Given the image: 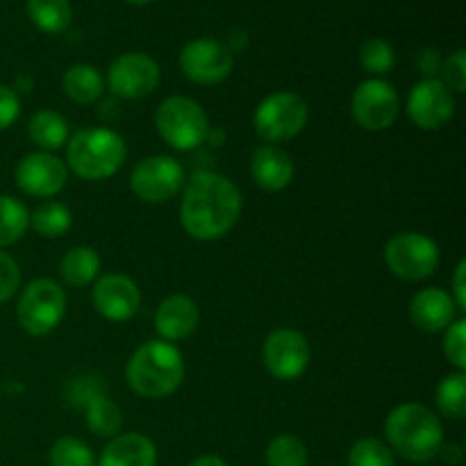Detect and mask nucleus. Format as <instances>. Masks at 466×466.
Returning a JSON list of instances; mask_svg holds the SVG:
<instances>
[{
  "label": "nucleus",
  "instance_id": "1",
  "mask_svg": "<svg viewBox=\"0 0 466 466\" xmlns=\"http://www.w3.org/2000/svg\"><path fill=\"white\" fill-rule=\"evenodd\" d=\"M241 217V191L232 180L214 171H198L187 180L180 205L182 228L198 241H217Z\"/></svg>",
  "mask_w": 466,
  "mask_h": 466
},
{
  "label": "nucleus",
  "instance_id": "2",
  "mask_svg": "<svg viewBox=\"0 0 466 466\" xmlns=\"http://www.w3.org/2000/svg\"><path fill=\"white\" fill-rule=\"evenodd\" d=\"M387 446L408 462L426 464L444 444V428L437 414L421 403H403L385 421Z\"/></svg>",
  "mask_w": 466,
  "mask_h": 466
},
{
  "label": "nucleus",
  "instance_id": "3",
  "mask_svg": "<svg viewBox=\"0 0 466 466\" xmlns=\"http://www.w3.org/2000/svg\"><path fill=\"white\" fill-rule=\"evenodd\" d=\"M126 380L141 399H167L185 380V360L171 341H146L127 360Z\"/></svg>",
  "mask_w": 466,
  "mask_h": 466
},
{
  "label": "nucleus",
  "instance_id": "4",
  "mask_svg": "<svg viewBox=\"0 0 466 466\" xmlns=\"http://www.w3.org/2000/svg\"><path fill=\"white\" fill-rule=\"evenodd\" d=\"M127 157L126 141L107 127H89L71 137L66 146V164L85 180H107Z\"/></svg>",
  "mask_w": 466,
  "mask_h": 466
},
{
  "label": "nucleus",
  "instance_id": "5",
  "mask_svg": "<svg viewBox=\"0 0 466 466\" xmlns=\"http://www.w3.org/2000/svg\"><path fill=\"white\" fill-rule=\"evenodd\" d=\"M159 137L176 150H194L208 139L209 121L205 109L187 96H168L155 112Z\"/></svg>",
  "mask_w": 466,
  "mask_h": 466
},
{
  "label": "nucleus",
  "instance_id": "6",
  "mask_svg": "<svg viewBox=\"0 0 466 466\" xmlns=\"http://www.w3.org/2000/svg\"><path fill=\"white\" fill-rule=\"evenodd\" d=\"M66 314V291L50 278L32 280L23 289L16 305V317L23 330L32 337H44L62 323Z\"/></svg>",
  "mask_w": 466,
  "mask_h": 466
},
{
  "label": "nucleus",
  "instance_id": "7",
  "mask_svg": "<svg viewBox=\"0 0 466 466\" xmlns=\"http://www.w3.org/2000/svg\"><path fill=\"white\" fill-rule=\"evenodd\" d=\"M308 103L291 91H276L267 96L255 109V130L268 144H282L303 132L308 126Z\"/></svg>",
  "mask_w": 466,
  "mask_h": 466
},
{
  "label": "nucleus",
  "instance_id": "8",
  "mask_svg": "<svg viewBox=\"0 0 466 466\" xmlns=\"http://www.w3.org/2000/svg\"><path fill=\"white\" fill-rule=\"evenodd\" d=\"M385 262L400 280L419 282L431 278L440 267V248L421 232H400L385 246Z\"/></svg>",
  "mask_w": 466,
  "mask_h": 466
},
{
  "label": "nucleus",
  "instance_id": "9",
  "mask_svg": "<svg viewBox=\"0 0 466 466\" xmlns=\"http://www.w3.org/2000/svg\"><path fill=\"white\" fill-rule=\"evenodd\" d=\"M309 344L303 332L294 328H278L267 337L262 346V362L276 380L294 382L308 371Z\"/></svg>",
  "mask_w": 466,
  "mask_h": 466
},
{
  "label": "nucleus",
  "instance_id": "10",
  "mask_svg": "<svg viewBox=\"0 0 466 466\" xmlns=\"http://www.w3.org/2000/svg\"><path fill=\"white\" fill-rule=\"evenodd\" d=\"M185 185V168L168 155L146 157L132 168L130 187L137 198L146 203H167Z\"/></svg>",
  "mask_w": 466,
  "mask_h": 466
},
{
  "label": "nucleus",
  "instance_id": "11",
  "mask_svg": "<svg viewBox=\"0 0 466 466\" xmlns=\"http://www.w3.org/2000/svg\"><path fill=\"white\" fill-rule=\"evenodd\" d=\"M399 109L400 103L396 89L390 82L378 77L362 82L350 98V114L355 123L369 132H380L394 126Z\"/></svg>",
  "mask_w": 466,
  "mask_h": 466
},
{
  "label": "nucleus",
  "instance_id": "12",
  "mask_svg": "<svg viewBox=\"0 0 466 466\" xmlns=\"http://www.w3.org/2000/svg\"><path fill=\"white\" fill-rule=\"evenodd\" d=\"M109 91L118 98L137 100L150 96L159 85V66L146 53H126L107 71Z\"/></svg>",
  "mask_w": 466,
  "mask_h": 466
},
{
  "label": "nucleus",
  "instance_id": "13",
  "mask_svg": "<svg viewBox=\"0 0 466 466\" xmlns=\"http://www.w3.org/2000/svg\"><path fill=\"white\" fill-rule=\"evenodd\" d=\"M455 96L441 80H421L408 96V116L421 130H440L455 116Z\"/></svg>",
  "mask_w": 466,
  "mask_h": 466
},
{
  "label": "nucleus",
  "instance_id": "14",
  "mask_svg": "<svg viewBox=\"0 0 466 466\" xmlns=\"http://www.w3.org/2000/svg\"><path fill=\"white\" fill-rule=\"evenodd\" d=\"M232 50L217 39H194L182 48L180 68L196 85H217L232 71Z\"/></svg>",
  "mask_w": 466,
  "mask_h": 466
},
{
  "label": "nucleus",
  "instance_id": "15",
  "mask_svg": "<svg viewBox=\"0 0 466 466\" xmlns=\"http://www.w3.org/2000/svg\"><path fill=\"white\" fill-rule=\"evenodd\" d=\"M14 177L23 194L32 198H53L66 187L68 173L62 159L39 150V153L25 155L16 164Z\"/></svg>",
  "mask_w": 466,
  "mask_h": 466
},
{
  "label": "nucleus",
  "instance_id": "16",
  "mask_svg": "<svg viewBox=\"0 0 466 466\" xmlns=\"http://www.w3.org/2000/svg\"><path fill=\"white\" fill-rule=\"evenodd\" d=\"M91 300H94L96 312L107 319V321H127L139 309L141 294L135 280H130L127 276L107 273V276L96 280Z\"/></svg>",
  "mask_w": 466,
  "mask_h": 466
},
{
  "label": "nucleus",
  "instance_id": "17",
  "mask_svg": "<svg viewBox=\"0 0 466 466\" xmlns=\"http://www.w3.org/2000/svg\"><path fill=\"white\" fill-rule=\"evenodd\" d=\"M455 312H458V308H455L451 294L440 287L421 289L410 303L412 323L421 332H431V335L446 330L455 321Z\"/></svg>",
  "mask_w": 466,
  "mask_h": 466
},
{
  "label": "nucleus",
  "instance_id": "18",
  "mask_svg": "<svg viewBox=\"0 0 466 466\" xmlns=\"http://www.w3.org/2000/svg\"><path fill=\"white\" fill-rule=\"evenodd\" d=\"M294 162L289 153L271 144L259 146L250 157V176L264 191H282L294 180Z\"/></svg>",
  "mask_w": 466,
  "mask_h": 466
},
{
  "label": "nucleus",
  "instance_id": "19",
  "mask_svg": "<svg viewBox=\"0 0 466 466\" xmlns=\"http://www.w3.org/2000/svg\"><path fill=\"white\" fill-rule=\"evenodd\" d=\"M196 326H198V308L189 296H168L155 312V330L164 341L187 339Z\"/></svg>",
  "mask_w": 466,
  "mask_h": 466
},
{
  "label": "nucleus",
  "instance_id": "20",
  "mask_svg": "<svg viewBox=\"0 0 466 466\" xmlns=\"http://www.w3.org/2000/svg\"><path fill=\"white\" fill-rule=\"evenodd\" d=\"M98 466H157V446L141 432L116 435L100 453Z\"/></svg>",
  "mask_w": 466,
  "mask_h": 466
},
{
  "label": "nucleus",
  "instance_id": "21",
  "mask_svg": "<svg viewBox=\"0 0 466 466\" xmlns=\"http://www.w3.org/2000/svg\"><path fill=\"white\" fill-rule=\"evenodd\" d=\"M100 258L91 246H73L59 262V276L64 285L85 287L98 278Z\"/></svg>",
  "mask_w": 466,
  "mask_h": 466
},
{
  "label": "nucleus",
  "instance_id": "22",
  "mask_svg": "<svg viewBox=\"0 0 466 466\" xmlns=\"http://www.w3.org/2000/svg\"><path fill=\"white\" fill-rule=\"evenodd\" d=\"M62 89L76 105H91L103 96V77L91 64H76L64 73Z\"/></svg>",
  "mask_w": 466,
  "mask_h": 466
},
{
  "label": "nucleus",
  "instance_id": "23",
  "mask_svg": "<svg viewBox=\"0 0 466 466\" xmlns=\"http://www.w3.org/2000/svg\"><path fill=\"white\" fill-rule=\"evenodd\" d=\"M86 412V426L91 432L100 437H116L121 431L123 414L112 399L105 396V391H96L82 403Z\"/></svg>",
  "mask_w": 466,
  "mask_h": 466
},
{
  "label": "nucleus",
  "instance_id": "24",
  "mask_svg": "<svg viewBox=\"0 0 466 466\" xmlns=\"http://www.w3.org/2000/svg\"><path fill=\"white\" fill-rule=\"evenodd\" d=\"M27 135L44 153H48V150H57L66 144L68 123L64 121L62 114L53 112V109H41L30 118Z\"/></svg>",
  "mask_w": 466,
  "mask_h": 466
},
{
  "label": "nucleus",
  "instance_id": "25",
  "mask_svg": "<svg viewBox=\"0 0 466 466\" xmlns=\"http://www.w3.org/2000/svg\"><path fill=\"white\" fill-rule=\"evenodd\" d=\"M27 16L39 30L59 35L71 25V3L68 0H27Z\"/></svg>",
  "mask_w": 466,
  "mask_h": 466
},
{
  "label": "nucleus",
  "instance_id": "26",
  "mask_svg": "<svg viewBox=\"0 0 466 466\" xmlns=\"http://www.w3.org/2000/svg\"><path fill=\"white\" fill-rule=\"evenodd\" d=\"M30 223L32 228H35L36 235L48 237V239H57V237L66 235V232L71 230L73 214L64 203L46 200V203H41L39 208L32 212Z\"/></svg>",
  "mask_w": 466,
  "mask_h": 466
},
{
  "label": "nucleus",
  "instance_id": "27",
  "mask_svg": "<svg viewBox=\"0 0 466 466\" xmlns=\"http://www.w3.org/2000/svg\"><path fill=\"white\" fill-rule=\"evenodd\" d=\"M30 228V214L21 200L12 196H0V248L12 246Z\"/></svg>",
  "mask_w": 466,
  "mask_h": 466
},
{
  "label": "nucleus",
  "instance_id": "28",
  "mask_svg": "<svg viewBox=\"0 0 466 466\" xmlns=\"http://www.w3.org/2000/svg\"><path fill=\"white\" fill-rule=\"evenodd\" d=\"M435 403L440 412L449 419H464L466 414V373L455 371L441 378L437 387Z\"/></svg>",
  "mask_w": 466,
  "mask_h": 466
},
{
  "label": "nucleus",
  "instance_id": "29",
  "mask_svg": "<svg viewBox=\"0 0 466 466\" xmlns=\"http://www.w3.org/2000/svg\"><path fill=\"white\" fill-rule=\"evenodd\" d=\"M267 466H308V446L296 435H278L267 446Z\"/></svg>",
  "mask_w": 466,
  "mask_h": 466
},
{
  "label": "nucleus",
  "instance_id": "30",
  "mask_svg": "<svg viewBox=\"0 0 466 466\" xmlns=\"http://www.w3.org/2000/svg\"><path fill=\"white\" fill-rule=\"evenodd\" d=\"M50 466H96L94 453L76 437H59L48 453Z\"/></svg>",
  "mask_w": 466,
  "mask_h": 466
},
{
  "label": "nucleus",
  "instance_id": "31",
  "mask_svg": "<svg viewBox=\"0 0 466 466\" xmlns=\"http://www.w3.org/2000/svg\"><path fill=\"white\" fill-rule=\"evenodd\" d=\"M349 466H394V453L385 441L362 437L350 446Z\"/></svg>",
  "mask_w": 466,
  "mask_h": 466
},
{
  "label": "nucleus",
  "instance_id": "32",
  "mask_svg": "<svg viewBox=\"0 0 466 466\" xmlns=\"http://www.w3.org/2000/svg\"><path fill=\"white\" fill-rule=\"evenodd\" d=\"M394 48L385 39H369L360 48V64L371 76H385L394 68Z\"/></svg>",
  "mask_w": 466,
  "mask_h": 466
},
{
  "label": "nucleus",
  "instance_id": "33",
  "mask_svg": "<svg viewBox=\"0 0 466 466\" xmlns=\"http://www.w3.org/2000/svg\"><path fill=\"white\" fill-rule=\"evenodd\" d=\"M444 355L458 371H466V321L455 319L444 335Z\"/></svg>",
  "mask_w": 466,
  "mask_h": 466
},
{
  "label": "nucleus",
  "instance_id": "34",
  "mask_svg": "<svg viewBox=\"0 0 466 466\" xmlns=\"http://www.w3.org/2000/svg\"><path fill=\"white\" fill-rule=\"evenodd\" d=\"M441 82L449 86L451 94H462L466 89V53L455 50L449 59L441 62Z\"/></svg>",
  "mask_w": 466,
  "mask_h": 466
},
{
  "label": "nucleus",
  "instance_id": "35",
  "mask_svg": "<svg viewBox=\"0 0 466 466\" xmlns=\"http://www.w3.org/2000/svg\"><path fill=\"white\" fill-rule=\"evenodd\" d=\"M21 287V268L12 255L0 250V303L12 299Z\"/></svg>",
  "mask_w": 466,
  "mask_h": 466
},
{
  "label": "nucleus",
  "instance_id": "36",
  "mask_svg": "<svg viewBox=\"0 0 466 466\" xmlns=\"http://www.w3.org/2000/svg\"><path fill=\"white\" fill-rule=\"evenodd\" d=\"M21 114V100L16 91L7 85H0V132L7 130Z\"/></svg>",
  "mask_w": 466,
  "mask_h": 466
},
{
  "label": "nucleus",
  "instance_id": "37",
  "mask_svg": "<svg viewBox=\"0 0 466 466\" xmlns=\"http://www.w3.org/2000/svg\"><path fill=\"white\" fill-rule=\"evenodd\" d=\"M441 62H444V59H441L440 50H435V48H423L417 57L419 71L426 76V80H432V77L440 76Z\"/></svg>",
  "mask_w": 466,
  "mask_h": 466
},
{
  "label": "nucleus",
  "instance_id": "38",
  "mask_svg": "<svg viewBox=\"0 0 466 466\" xmlns=\"http://www.w3.org/2000/svg\"><path fill=\"white\" fill-rule=\"evenodd\" d=\"M464 276H466V262H464V259H460L458 268H455V278H453V294H451V299H453L458 312H464V309H466Z\"/></svg>",
  "mask_w": 466,
  "mask_h": 466
},
{
  "label": "nucleus",
  "instance_id": "39",
  "mask_svg": "<svg viewBox=\"0 0 466 466\" xmlns=\"http://www.w3.org/2000/svg\"><path fill=\"white\" fill-rule=\"evenodd\" d=\"M437 455H441V460L451 466H458L462 462V449H460L458 444H441L440 453Z\"/></svg>",
  "mask_w": 466,
  "mask_h": 466
},
{
  "label": "nucleus",
  "instance_id": "40",
  "mask_svg": "<svg viewBox=\"0 0 466 466\" xmlns=\"http://www.w3.org/2000/svg\"><path fill=\"white\" fill-rule=\"evenodd\" d=\"M187 466H228L223 462L218 455H200V458H196L194 462H189Z\"/></svg>",
  "mask_w": 466,
  "mask_h": 466
},
{
  "label": "nucleus",
  "instance_id": "41",
  "mask_svg": "<svg viewBox=\"0 0 466 466\" xmlns=\"http://www.w3.org/2000/svg\"><path fill=\"white\" fill-rule=\"evenodd\" d=\"M127 3H130V5H148V3H153V0H127Z\"/></svg>",
  "mask_w": 466,
  "mask_h": 466
},
{
  "label": "nucleus",
  "instance_id": "42",
  "mask_svg": "<svg viewBox=\"0 0 466 466\" xmlns=\"http://www.w3.org/2000/svg\"><path fill=\"white\" fill-rule=\"evenodd\" d=\"M419 466H428V464H419Z\"/></svg>",
  "mask_w": 466,
  "mask_h": 466
}]
</instances>
